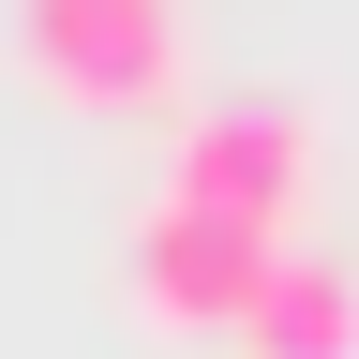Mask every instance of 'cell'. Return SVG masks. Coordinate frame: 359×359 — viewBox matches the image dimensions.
I'll return each mask as SVG.
<instances>
[{
	"label": "cell",
	"instance_id": "6da1fadb",
	"mask_svg": "<svg viewBox=\"0 0 359 359\" xmlns=\"http://www.w3.org/2000/svg\"><path fill=\"white\" fill-rule=\"evenodd\" d=\"M285 255H299L285 224H240V210L150 195V210H135V240H120V285H135V314H150L165 344H240Z\"/></svg>",
	"mask_w": 359,
	"mask_h": 359
},
{
	"label": "cell",
	"instance_id": "7a4b0ae2",
	"mask_svg": "<svg viewBox=\"0 0 359 359\" xmlns=\"http://www.w3.org/2000/svg\"><path fill=\"white\" fill-rule=\"evenodd\" d=\"M30 75L90 120H150L180 105V0H15Z\"/></svg>",
	"mask_w": 359,
	"mask_h": 359
},
{
	"label": "cell",
	"instance_id": "3957f363",
	"mask_svg": "<svg viewBox=\"0 0 359 359\" xmlns=\"http://www.w3.org/2000/svg\"><path fill=\"white\" fill-rule=\"evenodd\" d=\"M165 195L240 210V224H285V240H299V195H314V120L285 105V90H210V105H180V135H165Z\"/></svg>",
	"mask_w": 359,
	"mask_h": 359
},
{
	"label": "cell",
	"instance_id": "277c9868",
	"mask_svg": "<svg viewBox=\"0 0 359 359\" xmlns=\"http://www.w3.org/2000/svg\"><path fill=\"white\" fill-rule=\"evenodd\" d=\"M240 359H359V269H344L330 240H299L285 269H269V299H255Z\"/></svg>",
	"mask_w": 359,
	"mask_h": 359
}]
</instances>
